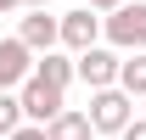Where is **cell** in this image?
Instances as JSON below:
<instances>
[{
    "label": "cell",
    "instance_id": "1",
    "mask_svg": "<svg viewBox=\"0 0 146 140\" xmlns=\"http://www.w3.org/2000/svg\"><path fill=\"white\" fill-rule=\"evenodd\" d=\"M101 39H107L118 56L146 51V0H124L118 11H107V17H101Z\"/></svg>",
    "mask_w": 146,
    "mask_h": 140
},
{
    "label": "cell",
    "instance_id": "2",
    "mask_svg": "<svg viewBox=\"0 0 146 140\" xmlns=\"http://www.w3.org/2000/svg\"><path fill=\"white\" fill-rule=\"evenodd\" d=\"M84 118H90L96 135H124L129 118H135V101H129L118 84L112 90H90V112H84Z\"/></svg>",
    "mask_w": 146,
    "mask_h": 140
},
{
    "label": "cell",
    "instance_id": "3",
    "mask_svg": "<svg viewBox=\"0 0 146 140\" xmlns=\"http://www.w3.org/2000/svg\"><path fill=\"white\" fill-rule=\"evenodd\" d=\"M90 45H101V17H96L90 6L62 11V51H68V56H84Z\"/></svg>",
    "mask_w": 146,
    "mask_h": 140
},
{
    "label": "cell",
    "instance_id": "4",
    "mask_svg": "<svg viewBox=\"0 0 146 140\" xmlns=\"http://www.w3.org/2000/svg\"><path fill=\"white\" fill-rule=\"evenodd\" d=\"M118 62H124V56L112 51V45H90L84 56H73V73H79L90 90H112L118 84Z\"/></svg>",
    "mask_w": 146,
    "mask_h": 140
},
{
    "label": "cell",
    "instance_id": "5",
    "mask_svg": "<svg viewBox=\"0 0 146 140\" xmlns=\"http://www.w3.org/2000/svg\"><path fill=\"white\" fill-rule=\"evenodd\" d=\"M17 101H23V123H39V129H45V123L68 106V101H62V90L45 84V79H28V84L17 90Z\"/></svg>",
    "mask_w": 146,
    "mask_h": 140
},
{
    "label": "cell",
    "instance_id": "6",
    "mask_svg": "<svg viewBox=\"0 0 146 140\" xmlns=\"http://www.w3.org/2000/svg\"><path fill=\"white\" fill-rule=\"evenodd\" d=\"M28 79H34V51H28L17 34L0 39V90H23Z\"/></svg>",
    "mask_w": 146,
    "mask_h": 140
},
{
    "label": "cell",
    "instance_id": "7",
    "mask_svg": "<svg viewBox=\"0 0 146 140\" xmlns=\"http://www.w3.org/2000/svg\"><path fill=\"white\" fill-rule=\"evenodd\" d=\"M17 39H23L34 56L56 51V45H62V17H51V11H28V17L17 22Z\"/></svg>",
    "mask_w": 146,
    "mask_h": 140
},
{
    "label": "cell",
    "instance_id": "8",
    "mask_svg": "<svg viewBox=\"0 0 146 140\" xmlns=\"http://www.w3.org/2000/svg\"><path fill=\"white\" fill-rule=\"evenodd\" d=\"M34 79H45V84H56V90H68L79 73H73V56H68V51H45V56H34Z\"/></svg>",
    "mask_w": 146,
    "mask_h": 140
},
{
    "label": "cell",
    "instance_id": "9",
    "mask_svg": "<svg viewBox=\"0 0 146 140\" xmlns=\"http://www.w3.org/2000/svg\"><path fill=\"white\" fill-rule=\"evenodd\" d=\"M96 129H90V118L84 112H73V106H62L51 123H45V140H90Z\"/></svg>",
    "mask_w": 146,
    "mask_h": 140
},
{
    "label": "cell",
    "instance_id": "10",
    "mask_svg": "<svg viewBox=\"0 0 146 140\" xmlns=\"http://www.w3.org/2000/svg\"><path fill=\"white\" fill-rule=\"evenodd\" d=\"M118 90H124L129 101L146 95V51H129L124 62H118Z\"/></svg>",
    "mask_w": 146,
    "mask_h": 140
},
{
    "label": "cell",
    "instance_id": "11",
    "mask_svg": "<svg viewBox=\"0 0 146 140\" xmlns=\"http://www.w3.org/2000/svg\"><path fill=\"white\" fill-rule=\"evenodd\" d=\"M11 129H23V101L17 90H0V135H11Z\"/></svg>",
    "mask_w": 146,
    "mask_h": 140
},
{
    "label": "cell",
    "instance_id": "12",
    "mask_svg": "<svg viewBox=\"0 0 146 140\" xmlns=\"http://www.w3.org/2000/svg\"><path fill=\"white\" fill-rule=\"evenodd\" d=\"M6 140H45V129H39V123H23V129H11Z\"/></svg>",
    "mask_w": 146,
    "mask_h": 140
},
{
    "label": "cell",
    "instance_id": "13",
    "mask_svg": "<svg viewBox=\"0 0 146 140\" xmlns=\"http://www.w3.org/2000/svg\"><path fill=\"white\" fill-rule=\"evenodd\" d=\"M118 140H146V118H129V129H124Z\"/></svg>",
    "mask_w": 146,
    "mask_h": 140
},
{
    "label": "cell",
    "instance_id": "14",
    "mask_svg": "<svg viewBox=\"0 0 146 140\" xmlns=\"http://www.w3.org/2000/svg\"><path fill=\"white\" fill-rule=\"evenodd\" d=\"M84 6H90L96 17H107V11H118V6H124V0H84Z\"/></svg>",
    "mask_w": 146,
    "mask_h": 140
},
{
    "label": "cell",
    "instance_id": "15",
    "mask_svg": "<svg viewBox=\"0 0 146 140\" xmlns=\"http://www.w3.org/2000/svg\"><path fill=\"white\" fill-rule=\"evenodd\" d=\"M17 6H23V0H0V17H6V11H17Z\"/></svg>",
    "mask_w": 146,
    "mask_h": 140
},
{
    "label": "cell",
    "instance_id": "16",
    "mask_svg": "<svg viewBox=\"0 0 146 140\" xmlns=\"http://www.w3.org/2000/svg\"><path fill=\"white\" fill-rule=\"evenodd\" d=\"M23 6H28V11H45V0H23Z\"/></svg>",
    "mask_w": 146,
    "mask_h": 140
}]
</instances>
